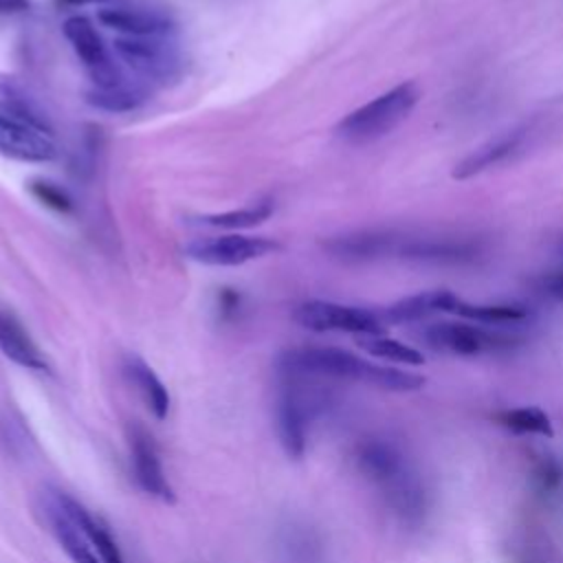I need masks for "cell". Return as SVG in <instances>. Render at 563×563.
I'll return each mask as SVG.
<instances>
[{
	"mask_svg": "<svg viewBox=\"0 0 563 563\" xmlns=\"http://www.w3.org/2000/svg\"><path fill=\"white\" fill-rule=\"evenodd\" d=\"M279 372L306 378H339L372 385L385 391H416L424 385V376L380 363H372L341 347L306 345L286 350L279 356Z\"/></svg>",
	"mask_w": 563,
	"mask_h": 563,
	"instance_id": "cell-1",
	"label": "cell"
},
{
	"mask_svg": "<svg viewBox=\"0 0 563 563\" xmlns=\"http://www.w3.org/2000/svg\"><path fill=\"white\" fill-rule=\"evenodd\" d=\"M420 90L413 81H402L372 101L347 112L334 128L336 136L352 145L372 143L398 128L416 108Z\"/></svg>",
	"mask_w": 563,
	"mask_h": 563,
	"instance_id": "cell-2",
	"label": "cell"
},
{
	"mask_svg": "<svg viewBox=\"0 0 563 563\" xmlns=\"http://www.w3.org/2000/svg\"><path fill=\"white\" fill-rule=\"evenodd\" d=\"M358 468L383 490L389 506L402 515L420 512L422 490L402 455L383 440H365L356 449Z\"/></svg>",
	"mask_w": 563,
	"mask_h": 563,
	"instance_id": "cell-3",
	"label": "cell"
},
{
	"mask_svg": "<svg viewBox=\"0 0 563 563\" xmlns=\"http://www.w3.org/2000/svg\"><path fill=\"white\" fill-rule=\"evenodd\" d=\"M284 383L277 398V435L288 457L301 460L308 449L310 427L323 407V396L303 376L282 374Z\"/></svg>",
	"mask_w": 563,
	"mask_h": 563,
	"instance_id": "cell-4",
	"label": "cell"
},
{
	"mask_svg": "<svg viewBox=\"0 0 563 563\" xmlns=\"http://www.w3.org/2000/svg\"><path fill=\"white\" fill-rule=\"evenodd\" d=\"M422 341L444 354L455 356H482L495 352H508L523 343L519 332L473 323V321H435L424 325Z\"/></svg>",
	"mask_w": 563,
	"mask_h": 563,
	"instance_id": "cell-5",
	"label": "cell"
},
{
	"mask_svg": "<svg viewBox=\"0 0 563 563\" xmlns=\"http://www.w3.org/2000/svg\"><path fill=\"white\" fill-rule=\"evenodd\" d=\"M112 51L119 62L150 84H172L185 70V55L174 35H119Z\"/></svg>",
	"mask_w": 563,
	"mask_h": 563,
	"instance_id": "cell-6",
	"label": "cell"
},
{
	"mask_svg": "<svg viewBox=\"0 0 563 563\" xmlns=\"http://www.w3.org/2000/svg\"><path fill=\"white\" fill-rule=\"evenodd\" d=\"M484 255V244L471 235L457 233H429V231H398L394 257L435 264V266H466Z\"/></svg>",
	"mask_w": 563,
	"mask_h": 563,
	"instance_id": "cell-7",
	"label": "cell"
},
{
	"mask_svg": "<svg viewBox=\"0 0 563 563\" xmlns=\"http://www.w3.org/2000/svg\"><path fill=\"white\" fill-rule=\"evenodd\" d=\"M292 319L312 332H345L356 336L385 334V321L376 312L339 301L308 299L295 308Z\"/></svg>",
	"mask_w": 563,
	"mask_h": 563,
	"instance_id": "cell-8",
	"label": "cell"
},
{
	"mask_svg": "<svg viewBox=\"0 0 563 563\" xmlns=\"http://www.w3.org/2000/svg\"><path fill=\"white\" fill-rule=\"evenodd\" d=\"M62 33L79 57L84 70L95 88H108L128 81V75L114 62L112 53L103 44L97 26L86 15H70L62 24Z\"/></svg>",
	"mask_w": 563,
	"mask_h": 563,
	"instance_id": "cell-9",
	"label": "cell"
},
{
	"mask_svg": "<svg viewBox=\"0 0 563 563\" xmlns=\"http://www.w3.org/2000/svg\"><path fill=\"white\" fill-rule=\"evenodd\" d=\"M282 246L266 235L227 233L213 238H198L185 246L189 260L205 266H242L246 262L277 253Z\"/></svg>",
	"mask_w": 563,
	"mask_h": 563,
	"instance_id": "cell-10",
	"label": "cell"
},
{
	"mask_svg": "<svg viewBox=\"0 0 563 563\" xmlns=\"http://www.w3.org/2000/svg\"><path fill=\"white\" fill-rule=\"evenodd\" d=\"M125 438H128L132 475H134V482L139 484V488L158 501L174 504L176 493L163 471L154 435L141 422L132 420L125 427Z\"/></svg>",
	"mask_w": 563,
	"mask_h": 563,
	"instance_id": "cell-11",
	"label": "cell"
},
{
	"mask_svg": "<svg viewBox=\"0 0 563 563\" xmlns=\"http://www.w3.org/2000/svg\"><path fill=\"white\" fill-rule=\"evenodd\" d=\"M0 154L22 163H48L59 150L53 132L0 112Z\"/></svg>",
	"mask_w": 563,
	"mask_h": 563,
	"instance_id": "cell-12",
	"label": "cell"
},
{
	"mask_svg": "<svg viewBox=\"0 0 563 563\" xmlns=\"http://www.w3.org/2000/svg\"><path fill=\"white\" fill-rule=\"evenodd\" d=\"M530 132H532V128L528 123H521V125H515V128L497 134L495 139L482 143L479 147H475L462 161L455 163L453 178L468 180V178H475L493 167H499V165L512 161L528 145Z\"/></svg>",
	"mask_w": 563,
	"mask_h": 563,
	"instance_id": "cell-13",
	"label": "cell"
},
{
	"mask_svg": "<svg viewBox=\"0 0 563 563\" xmlns=\"http://www.w3.org/2000/svg\"><path fill=\"white\" fill-rule=\"evenodd\" d=\"M97 20L128 37L174 35L176 20L161 7L152 4H110L97 11Z\"/></svg>",
	"mask_w": 563,
	"mask_h": 563,
	"instance_id": "cell-14",
	"label": "cell"
},
{
	"mask_svg": "<svg viewBox=\"0 0 563 563\" xmlns=\"http://www.w3.org/2000/svg\"><path fill=\"white\" fill-rule=\"evenodd\" d=\"M396 229H363L330 238L323 246L330 255L345 262H374L394 257Z\"/></svg>",
	"mask_w": 563,
	"mask_h": 563,
	"instance_id": "cell-15",
	"label": "cell"
},
{
	"mask_svg": "<svg viewBox=\"0 0 563 563\" xmlns=\"http://www.w3.org/2000/svg\"><path fill=\"white\" fill-rule=\"evenodd\" d=\"M53 497L57 499V504L62 506V510L66 512V517L84 532V537L90 541V545L95 548V552L99 554L101 563H125L121 548L117 543V539L112 537L110 528L97 517L92 515L84 504H79L75 497H70L68 493L59 490V488H51Z\"/></svg>",
	"mask_w": 563,
	"mask_h": 563,
	"instance_id": "cell-16",
	"label": "cell"
},
{
	"mask_svg": "<svg viewBox=\"0 0 563 563\" xmlns=\"http://www.w3.org/2000/svg\"><path fill=\"white\" fill-rule=\"evenodd\" d=\"M0 352L24 369H33V372L51 369L44 352L33 341L31 332L24 328L20 317L9 308H0Z\"/></svg>",
	"mask_w": 563,
	"mask_h": 563,
	"instance_id": "cell-17",
	"label": "cell"
},
{
	"mask_svg": "<svg viewBox=\"0 0 563 563\" xmlns=\"http://www.w3.org/2000/svg\"><path fill=\"white\" fill-rule=\"evenodd\" d=\"M40 510L44 515V521L48 523V530L57 539V543L64 548V552L73 559V563H101L99 554L90 545V541L84 537V532L66 517L57 499L53 497L51 488L42 490Z\"/></svg>",
	"mask_w": 563,
	"mask_h": 563,
	"instance_id": "cell-18",
	"label": "cell"
},
{
	"mask_svg": "<svg viewBox=\"0 0 563 563\" xmlns=\"http://www.w3.org/2000/svg\"><path fill=\"white\" fill-rule=\"evenodd\" d=\"M455 292L446 288H435V290H424L411 297H405L396 303H391L385 310V319L389 323H416L424 321L433 314H449L455 301Z\"/></svg>",
	"mask_w": 563,
	"mask_h": 563,
	"instance_id": "cell-19",
	"label": "cell"
},
{
	"mask_svg": "<svg viewBox=\"0 0 563 563\" xmlns=\"http://www.w3.org/2000/svg\"><path fill=\"white\" fill-rule=\"evenodd\" d=\"M123 372L128 376V380L134 385V389L139 391L141 400L145 402V407L150 409V413L156 420H165L169 413V391L163 385V380L156 376V372L141 358V356H128L123 363Z\"/></svg>",
	"mask_w": 563,
	"mask_h": 563,
	"instance_id": "cell-20",
	"label": "cell"
},
{
	"mask_svg": "<svg viewBox=\"0 0 563 563\" xmlns=\"http://www.w3.org/2000/svg\"><path fill=\"white\" fill-rule=\"evenodd\" d=\"M0 112L29 121L46 132H53V123L40 101L11 75H0Z\"/></svg>",
	"mask_w": 563,
	"mask_h": 563,
	"instance_id": "cell-21",
	"label": "cell"
},
{
	"mask_svg": "<svg viewBox=\"0 0 563 563\" xmlns=\"http://www.w3.org/2000/svg\"><path fill=\"white\" fill-rule=\"evenodd\" d=\"M449 314L460 317L464 321L499 328V325L526 321L530 317V310L521 303H473L462 297H455Z\"/></svg>",
	"mask_w": 563,
	"mask_h": 563,
	"instance_id": "cell-22",
	"label": "cell"
},
{
	"mask_svg": "<svg viewBox=\"0 0 563 563\" xmlns=\"http://www.w3.org/2000/svg\"><path fill=\"white\" fill-rule=\"evenodd\" d=\"M147 99V90L139 81H123L108 88H90L86 101L103 112H132Z\"/></svg>",
	"mask_w": 563,
	"mask_h": 563,
	"instance_id": "cell-23",
	"label": "cell"
},
{
	"mask_svg": "<svg viewBox=\"0 0 563 563\" xmlns=\"http://www.w3.org/2000/svg\"><path fill=\"white\" fill-rule=\"evenodd\" d=\"M273 211H275V202L271 198H264V200H257V202L240 207V209L202 216L200 222L209 224V227H218V229L240 231V229H251V227L262 224L264 220H268L273 216Z\"/></svg>",
	"mask_w": 563,
	"mask_h": 563,
	"instance_id": "cell-24",
	"label": "cell"
},
{
	"mask_svg": "<svg viewBox=\"0 0 563 563\" xmlns=\"http://www.w3.org/2000/svg\"><path fill=\"white\" fill-rule=\"evenodd\" d=\"M495 420L515 433H532V435H545V438L554 433L552 420L541 407L528 405V407L504 409L495 416Z\"/></svg>",
	"mask_w": 563,
	"mask_h": 563,
	"instance_id": "cell-25",
	"label": "cell"
},
{
	"mask_svg": "<svg viewBox=\"0 0 563 563\" xmlns=\"http://www.w3.org/2000/svg\"><path fill=\"white\" fill-rule=\"evenodd\" d=\"M358 345L369 356H376L383 361H391V363H400V365H422L424 363V354L420 350H416L413 345H407L402 341H396L391 336H385V334L361 336Z\"/></svg>",
	"mask_w": 563,
	"mask_h": 563,
	"instance_id": "cell-26",
	"label": "cell"
},
{
	"mask_svg": "<svg viewBox=\"0 0 563 563\" xmlns=\"http://www.w3.org/2000/svg\"><path fill=\"white\" fill-rule=\"evenodd\" d=\"M29 189H31V194L40 202H44L46 207H51V209H55L59 213H70L73 207H75L70 194L66 189H62L59 185L51 183V180H42V178L40 180H31Z\"/></svg>",
	"mask_w": 563,
	"mask_h": 563,
	"instance_id": "cell-27",
	"label": "cell"
},
{
	"mask_svg": "<svg viewBox=\"0 0 563 563\" xmlns=\"http://www.w3.org/2000/svg\"><path fill=\"white\" fill-rule=\"evenodd\" d=\"M561 257H563V242H561ZM532 286L539 295L554 299V301H563V260H561V264L534 275Z\"/></svg>",
	"mask_w": 563,
	"mask_h": 563,
	"instance_id": "cell-28",
	"label": "cell"
},
{
	"mask_svg": "<svg viewBox=\"0 0 563 563\" xmlns=\"http://www.w3.org/2000/svg\"><path fill=\"white\" fill-rule=\"evenodd\" d=\"M31 7V0H0V15L24 13Z\"/></svg>",
	"mask_w": 563,
	"mask_h": 563,
	"instance_id": "cell-29",
	"label": "cell"
},
{
	"mask_svg": "<svg viewBox=\"0 0 563 563\" xmlns=\"http://www.w3.org/2000/svg\"><path fill=\"white\" fill-rule=\"evenodd\" d=\"M64 4H101V2H110V0H59Z\"/></svg>",
	"mask_w": 563,
	"mask_h": 563,
	"instance_id": "cell-30",
	"label": "cell"
}]
</instances>
